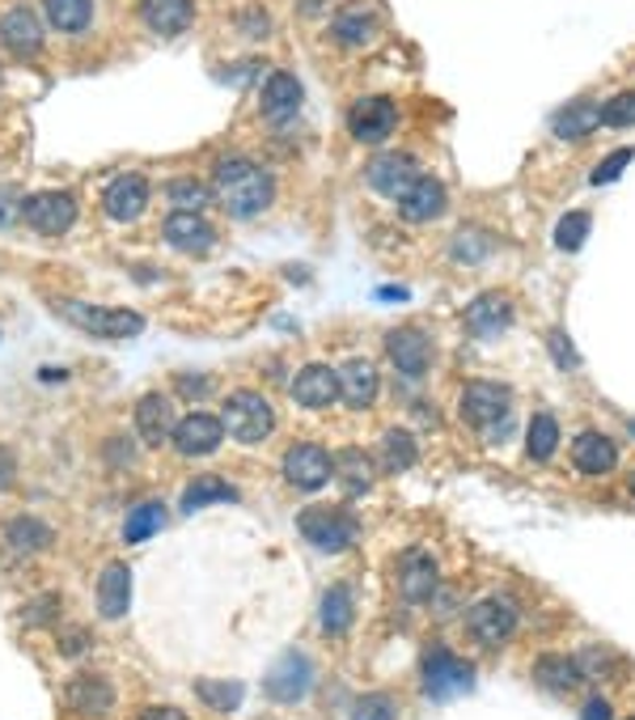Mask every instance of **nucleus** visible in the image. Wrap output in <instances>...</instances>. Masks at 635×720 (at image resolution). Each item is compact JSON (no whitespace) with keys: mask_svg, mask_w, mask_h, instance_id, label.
<instances>
[{"mask_svg":"<svg viewBox=\"0 0 635 720\" xmlns=\"http://www.w3.org/2000/svg\"><path fill=\"white\" fill-rule=\"evenodd\" d=\"M233 500H238V488L229 479H221V475H199L183 491V513L208 509V504H233Z\"/></svg>","mask_w":635,"mask_h":720,"instance_id":"35","label":"nucleus"},{"mask_svg":"<svg viewBox=\"0 0 635 720\" xmlns=\"http://www.w3.org/2000/svg\"><path fill=\"white\" fill-rule=\"evenodd\" d=\"M632 496H635V475H632Z\"/></svg>","mask_w":635,"mask_h":720,"instance_id":"54","label":"nucleus"},{"mask_svg":"<svg viewBox=\"0 0 635 720\" xmlns=\"http://www.w3.org/2000/svg\"><path fill=\"white\" fill-rule=\"evenodd\" d=\"M632 158H635V149H619V153H610V158H605V162L598 165L593 174H589V183H593V187H605V183H614V178H619V174L632 165Z\"/></svg>","mask_w":635,"mask_h":720,"instance_id":"47","label":"nucleus"},{"mask_svg":"<svg viewBox=\"0 0 635 720\" xmlns=\"http://www.w3.org/2000/svg\"><path fill=\"white\" fill-rule=\"evenodd\" d=\"M385 360L403 373V378H424L437 360V344L424 327H394L385 335Z\"/></svg>","mask_w":635,"mask_h":720,"instance_id":"10","label":"nucleus"},{"mask_svg":"<svg viewBox=\"0 0 635 720\" xmlns=\"http://www.w3.org/2000/svg\"><path fill=\"white\" fill-rule=\"evenodd\" d=\"M632 432H635V420H632Z\"/></svg>","mask_w":635,"mask_h":720,"instance_id":"55","label":"nucleus"},{"mask_svg":"<svg viewBox=\"0 0 635 720\" xmlns=\"http://www.w3.org/2000/svg\"><path fill=\"white\" fill-rule=\"evenodd\" d=\"M444 208H449V191H444L441 178H419L407 196L399 199V212H403V221L407 225H428V221H437Z\"/></svg>","mask_w":635,"mask_h":720,"instance_id":"25","label":"nucleus"},{"mask_svg":"<svg viewBox=\"0 0 635 720\" xmlns=\"http://www.w3.org/2000/svg\"><path fill=\"white\" fill-rule=\"evenodd\" d=\"M131 425H136V437L149 445V450H158L165 445L170 437H174V425H178V416H174V398L170 394H145L140 403H136V411H131Z\"/></svg>","mask_w":635,"mask_h":720,"instance_id":"18","label":"nucleus"},{"mask_svg":"<svg viewBox=\"0 0 635 720\" xmlns=\"http://www.w3.org/2000/svg\"><path fill=\"white\" fill-rule=\"evenodd\" d=\"M149 196H153L149 178L136 174V170H127V174H115V178L102 187V212H106L111 221H136V217L149 208Z\"/></svg>","mask_w":635,"mask_h":720,"instance_id":"16","label":"nucleus"},{"mask_svg":"<svg viewBox=\"0 0 635 720\" xmlns=\"http://www.w3.org/2000/svg\"><path fill=\"white\" fill-rule=\"evenodd\" d=\"M365 178H369V187H373L378 196L403 199L415 187V183L424 178V170H419V162H415L412 153H381V158H373V162H369Z\"/></svg>","mask_w":635,"mask_h":720,"instance_id":"14","label":"nucleus"},{"mask_svg":"<svg viewBox=\"0 0 635 720\" xmlns=\"http://www.w3.org/2000/svg\"><path fill=\"white\" fill-rule=\"evenodd\" d=\"M602 128V106L593 98H572L551 115V131L559 140H585Z\"/></svg>","mask_w":635,"mask_h":720,"instance_id":"29","label":"nucleus"},{"mask_svg":"<svg viewBox=\"0 0 635 720\" xmlns=\"http://www.w3.org/2000/svg\"><path fill=\"white\" fill-rule=\"evenodd\" d=\"M43 34H47V22L34 4H13L0 18V47L18 60H34L43 51Z\"/></svg>","mask_w":635,"mask_h":720,"instance_id":"11","label":"nucleus"},{"mask_svg":"<svg viewBox=\"0 0 635 720\" xmlns=\"http://www.w3.org/2000/svg\"><path fill=\"white\" fill-rule=\"evenodd\" d=\"M589 225H593V217L580 208V212H568L559 225H555V246L572 255V251H580L585 246V237H589Z\"/></svg>","mask_w":635,"mask_h":720,"instance_id":"43","label":"nucleus"},{"mask_svg":"<svg viewBox=\"0 0 635 720\" xmlns=\"http://www.w3.org/2000/svg\"><path fill=\"white\" fill-rule=\"evenodd\" d=\"M64 699H68V708H72L77 717L97 720L115 708V687H111L102 674H77V678L64 687Z\"/></svg>","mask_w":635,"mask_h":720,"instance_id":"23","label":"nucleus"},{"mask_svg":"<svg viewBox=\"0 0 635 720\" xmlns=\"http://www.w3.org/2000/svg\"><path fill=\"white\" fill-rule=\"evenodd\" d=\"M351 720H399V708L390 695H360L356 708H351Z\"/></svg>","mask_w":635,"mask_h":720,"instance_id":"45","label":"nucleus"},{"mask_svg":"<svg viewBox=\"0 0 635 720\" xmlns=\"http://www.w3.org/2000/svg\"><path fill=\"white\" fill-rule=\"evenodd\" d=\"M378 462L385 471H407L419 462V445L407 428H385L381 432V445H378Z\"/></svg>","mask_w":635,"mask_h":720,"instance_id":"36","label":"nucleus"},{"mask_svg":"<svg viewBox=\"0 0 635 720\" xmlns=\"http://www.w3.org/2000/svg\"><path fill=\"white\" fill-rule=\"evenodd\" d=\"M318 619H322V631H326V636H348L351 623H356V597H351L348 585H331V590H326Z\"/></svg>","mask_w":635,"mask_h":720,"instance_id":"34","label":"nucleus"},{"mask_svg":"<svg viewBox=\"0 0 635 720\" xmlns=\"http://www.w3.org/2000/svg\"><path fill=\"white\" fill-rule=\"evenodd\" d=\"M331 38H335L339 47H365V43H373V38H378V13H373L369 4H351V9H344V13L335 18Z\"/></svg>","mask_w":635,"mask_h":720,"instance_id":"32","label":"nucleus"},{"mask_svg":"<svg viewBox=\"0 0 635 720\" xmlns=\"http://www.w3.org/2000/svg\"><path fill=\"white\" fill-rule=\"evenodd\" d=\"M140 720H190V717L183 712V708H145Z\"/></svg>","mask_w":635,"mask_h":720,"instance_id":"52","label":"nucleus"},{"mask_svg":"<svg viewBox=\"0 0 635 720\" xmlns=\"http://www.w3.org/2000/svg\"><path fill=\"white\" fill-rule=\"evenodd\" d=\"M51 310L64 323H72L85 335H97V339H131L145 330V314H136V310H102V305H85V301H56Z\"/></svg>","mask_w":635,"mask_h":720,"instance_id":"5","label":"nucleus"},{"mask_svg":"<svg viewBox=\"0 0 635 720\" xmlns=\"http://www.w3.org/2000/svg\"><path fill=\"white\" fill-rule=\"evenodd\" d=\"M221 420H224V432H229L233 441L258 445V441H267L272 428H276V407H272L258 391H238L224 398Z\"/></svg>","mask_w":635,"mask_h":720,"instance_id":"6","label":"nucleus"},{"mask_svg":"<svg viewBox=\"0 0 635 720\" xmlns=\"http://www.w3.org/2000/svg\"><path fill=\"white\" fill-rule=\"evenodd\" d=\"M90 649V636L81 631V627H72V636H64L60 640V653L64 657H77V653H85Z\"/></svg>","mask_w":635,"mask_h":720,"instance_id":"51","label":"nucleus"},{"mask_svg":"<svg viewBox=\"0 0 635 720\" xmlns=\"http://www.w3.org/2000/svg\"><path fill=\"white\" fill-rule=\"evenodd\" d=\"M212 196L221 199V208L229 217L251 221V217L272 208V199H276V178H272V170H263V165L251 162V158L229 153V158L217 162Z\"/></svg>","mask_w":635,"mask_h":720,"instance_id":"1","label":"nucleus"},{"mask_svg":"<svg viewBox=\"0 0 635 720\" xmlns=\"http://www.w3.org/2000/svg\"><path fill=\"white\" fill-rule=\"evenodd\" d=\"M466 636L483 649H500L517 636V606L508 597H483L466 611Z\"/></svg>","mask_w":635,"mask_h":720,"instance_id":"7","label":"nucleus"},{"mask_svg":"<svg viewBox=\"0 0 635 720\" xmlns=\"http://www.w3.org/2000/svg\"><path fill=\"white\" fill-rule=\"evenodd\" d=\"M165 199H170L178 212H199V208L212 199V187H204L199 178H170V183H165Z\"/></svg>","mask_w":635,"mask_h":720,"instance_id":"42","label":"nucleus"},{"mask_svg":"<svg viewBox=\"0 0 635 720\" xmlns=\"http://www.w3.org/2000/svg\"><path fill=\"white\" fill-rule=\"evenodd\" d=\"M580 720H614V712H610V699H602V695H589V699L580 704Z\"/></svg>","mask_w":635,"mask_h":720,"instance_id":"50","label":"nucleus"},{"mask_svg":"<svg viewBox=\"0 0 635 720\" xmlns=\"http://www.w3.org/2000/svg\"><path fill=\"white\" fill-rule=\"evenodd\" d=\"M292 398L301 407H331L339 398V378L331 364H305L297 378H292Z\"/></svg>","mask_w":635,"mask_h":720,"instance_id":"30","label":"nucleus"},{"mask_svg":"<svg viewBox=\"0 0 635 720\" xmlns=\"http://www.w3.org/2000/svg\"><path fill=\"white\" fill-rule=\"evenodd\" d=\"M627 720H635V717H627Z\"/></svg>","mask_w":635,"mask_h":720,"instance_id":"56","label":"nucleus"},{"mask_svg":"<svg viewBox=\"0 0 635 720\" xmlns=\"http://www.w3.org/2000/svg\"><path fill=\"white\" fill-rule=\"evenodd\" d=\"M140 22L158 38H178L195 22V4L190 0H140Z\"/></svg>","mask_w":635,"mask_h":720,"instance_id":"26","label":"nucleus"},{"mask_svg":"<svg viewBox=\"0 0 635 720\" xmlns=\"http://www.w3.org/2000/svg\"><path fill=\"white\" fill-rule=\"evenodd\" d=\"M602 128H635V90H619L602 106Z\"/></svg>","mask_w":635,"mask_h":720,"instance_id":"44","label":"nucleus"},{"mask_svg":"<svg viewBox=\"0 0 635 720\" xmlns=\"http://www.w3.org/2000/svg\"><path fill=\"white\" fill-rule=\"evenodd\" d=\"M165 522H170L165 504H161V500H145V504H136V509L127 513L124 538L127 543H145V538H153L158 530H165Z\"/></svg>","mask_w":635,"mask_h":720,"instance_id":"38","label":"nucleus"},{"mask_svg":"<svg viewBox=\"0 0 635 720\" xmlns=\"http://www.w3.org/2000/svg\"><path fill=\"white\" fill-rule=\"evenodd\" d=\"M572 466L580 471V475H610L614 466H619V445L605 437V432H580L576 441H572Z\"/></svg>","mask_w":635,"mask_h":720,"instance_id":"28","label":"nucleus"},{"mask_svg":"<svg viewBox=\"0 0 635 720\" xmlns=\"http://www.w3.org/2000/svg\"><path fill=\"white\" fill-rule=\"evenodd\" d=\"M546 348H551V357H555L559 369H580V352H576V344L568 339V330L564 327L546 330Z\"/></svg>","mask_w":635,"mask_h":720,"instance_id":"46","label":"nucleus"},{"mask_svg":"<svg viewBox=\"0 0 635 720\" xmlns=\"http://www.w3.org/2000/svg\"><path fill=\"white\" fill-rule=\"evenodd\" d=\"M394 585H399V597L407 606H424L437 597V585H441V572H437V559L428 551H407L394 568Z\"/></svg>","mask_w":635,"mask_h":720,"instance_id":"15","label":"nucleus"},{"mask_svg":"<svg viewBox=\"0 0 635 720\" xmlns=\"http://www.w3.org/2000/svg\"><path fill=\"white\" fill-rule=\"evenodd\" d=\"M161 237L174 246V251H183V255H204V251H212V242H217V230L204 221V212H170L165 221H161Z\"/></svg>","mask_w":635,"mask_h":720,"instance_id":"22","label":"nucleus"},{"mask_svg":"<svg viewBox=\"0 0 635 720\" xmlns=\"http://www.w3.org/2000/svg\"><path fill=\"white\" fill-rule=\"evenodd\" d=\"M178 391H183V398H208V391H212V378L183 373V378H178Z\"/></svg>","mask_w":635,"mask_h":720,"instance_id":"49","label":"nucleus"},{"mask_svg":"<svg viewBox=\"0 0 635 720\" xmlns=\"http://www.w3.org/2000/svg\"><path fill=\"white\" fill-rule=\"evenodd\" d=\"M394 128H399V106L385 94H369L348 106V131L360 144H381L394 136Z\"/></svg>","mask_w":635,"mask_h":720,"instance_id":"12","label":"nucleus"},{"mask_svg":"<svg viewBox=\"0 0 635 720\" xmlns=\"http://www.w3.org/2000/svg\"><path fill=\"white\" fill-rule=\"evenodd\" d=\"M534 678H539V687L551 690V695H576V687L585 683V670H580L576 657L546 653L534 661Z\"/></svg>","mask_w":635,"mask_h":720,"instance_id":"31","label":"nucleus"},{"mask_svg":"<svg viewBox=\"0 0 635 720\" xmlns=\"http://www.w3.org/2000/svg\"><path fill=\"white\" fill-rule=\"evenodd\" d=\"M195 695L208 704V708H217V712H238L242 708V683H233V678H199L195 683Z\"/></svg>","mask_w":635,"mask_h":720,"instance_id":"40","label":"nucleus"},{"mask_svg":"<svg viewBox=\"0 0 635 720\" xmlns=\"http://www.w3.org/2000/svg\"><path fill=\"white\" fill-rule=\"evenodd\" d=\"M18 217H22V199H18V191H13V187H0V230H9Z\"/></svg>","mask_w":635,"mask_h":720,"instance_id":"48","label":"nucleus"},{"mask_svg":"<svg viewBox=\"0 0 635 720\" xmlns=\"http://www.w3.org/2000/svg\"><path fill=\"white\" fill-rule=\"evenodd\" d=\"M4 538H9V547H18V551H43V547H51V525L43 522V518H31V513H22V518H13V522L4 525Z\"/></svg>","mask_w":635,"mask_h":720,"instance_id":"37","label":"nucleus"},{"mask_svg":"<svg viewBox=\"0 0 635 720\" xmlns=\"http://www.w3.org/2000/svg\"><path fill=\"white\" fill-rule=\"evenodd\" d=\"M94 602H97V615L102 619H124L127 606H131V568L127 564H106L102 577L94 585Z\"/></svg>","mask_w":635,"mask_h":720,"instance_id":"24","label":"nucleus"},{"mask_svg":"<svg viewBox=\"0 0 635 720\" xmlns=\"http://www.w3.org/2000/svg\"><path fill=\"white\" fill-rule=\"evenodd\" d=\"M555 450H559V420L551 411H539L526 428V454L530 462H546Z\"/></svg>","mask_w":635,"mask_h":720,"instance_id":"39","label":"nucleus"},{"mask_svg":"<svg viewBox=\"0 0 635 720\" xmlns=\"http://www.w3.org/2000/svg\"><path fill=\"white\" fill-rule=\"evenodd\" d=\"M297 530H301V538L310 547L326 551V556L348 551L351 543L360 538V522L351 518V509H344V504H310V509H301L297 513Z\"/></svg>","mask_w":635,"mask_h":720,"instance_id":"4","label":"nucleus"},{"mask_svg":"<svg viewBox=\"0 0 635 720\" xmlns=\"http://www.w3.org/2000/svg\"><path fill=\"white\" fill-rule=\"evenodd\" d=\"M301 81L285 72V68H276V72H267L263 77V119L272 124V128H288L292 119H297V111H301Z\"/></svg>","mask_w":635,"mask_h":720,"instance_id":"17","label":"nucleus"},{"mask_svg":"<svg viewBox=\"0 0 635 720\" xmlns=\"http://www.w3.org/2000/svg\"><path fill=\"white\" fill-rule=\"evenodd\" d=\"M310 687H314V661L301 649H288V653L276 657V665L263 678L267 699H276V704H301L310 695Z\"/></svg>","mask_w":635,"mask_h":720,"instance_id":"9","label":"nucleus"},{"mask_svg":"<svg viewBox=\"0 0 635 720\" xmlns=\"http://www.w3.org/2000/svg\"><path fill=\"white\" fill-rule=\"evenodd\" d=\"M331 475H335V458H331L322 445H314V441H297V445H288L285 479L297 491H322L326 484H331Z\"/></svg>","mask_w":635,"mask_h":720,"instance_id":"13","label":"nucleus"},{"mask_svg":"<svg viewBox=\"0 0 635 720\" xmlns=\"http://www.w3.org/2000/svg\"><path fill=\"white\" fill-rule=\"evenodd\" d=\"M335 378H339V398L348 403L351 411H369V407L378 403L381 373H378V364H373V360H365V357L344 360Z\"/></svg>","mask_w":635,"mask_h":720,"instance_id":"20","label":"nucleus"},{"mask_svg":"<svg viewBox=\"0 0 635 720\" xmlns=\"http://www.w3.org/2000/svg\"><path fill=\"white\" fill-rule=\"evenodd\" d=\"M492 251H496V237H492L487 230H475V225L458 230L453 246H449V255H453L458 263H483Z\"/></svg>","mask_w":635,"mask_h":720,"instance_id":"41","label":"nucleus"},{"mask_svg":"<svg viewBox=\"0 0 635 720\" xmlns=\"http://www.w3.org/2000/svg\"><path fill=\"white\" fill-rule=\"evenodd\" d=\"M478 683L475 665L466 657H458L453 649H428L424 661H419V687L432 704H449L458 695H471Z\"/></svg>","mask_w":635,"mask_h":720,"instance_id":"3","label":"nucleus"},{"mask_svg":"<svg viewBox=\"0 0 635 720\" xmlns=\"http://www.w3.org/2000/svg\"><path fill=\"white\" fill-rule=\"evenodd\" d=\"M77 212H81V204L72 191H34V196L22 199V221L43 237L68 233L77 225Z\"/></svg>","mask_w":635,"mask_h":720,"instance_id":"8","label":"nucleus"},{"mask_svg":"<svg viewBox=\"0 0 635 720\" xmlns=\"http://www.w3.org/2000/svg\"><path fill=\"white\" fill-rule=\"evenodd\" d=\"M462 420L483 432L487 441L512 437V391L505 382H466L462 391Z\"/></svg>","mask_w":635,"mask_h":720,"instance_id":"2","label":"nucleus"},{"mask_svg":"<svg viewBox=\"0 0 635 720\" xmlns=\"http://www.w3.org/2000/svg\"><path fill=\"white\" fill-rule=\"evenodd\" d=\"M512 318H517V305H512L505 293L475 297V301L466 305V314H462V323H466V330H471L475 339H496V335H505V330L512 327Z\"/></svg>","mask_w":635,"mask_h":720,"instance_id":"21","label":"nucleus"},{"mask_svg":"<svg viewBox=\"0 0 635 720\" xmlns=\"http://www.w3.org/2000/svg\"><path fill=\"white\" fill-rule=\"evenodd\" d=\"M331 458H335V475H331V479H339V491H344V496L360 500V496L373 491L378 471H373V458H369L360 445H348V450H339V454H331Z\"/></svg>","mask_w":635,"mask_h":720,"instance_id":"27","label":"nucleus"},{"mask_svg":"<svg viewBox=\"0 0 635 720\" xmlns=\"http://www.w3.org/2000/svg\"><path fill=\"white\" fill-rule=\"evenodd\" d=\"M43 22L60 34H85L94 26V0H47Z\"/></svg>","mask_w":635,"mask_h":720,"instance_id":"33","label":"nucleus"},{"mask_svg":"<svg viewBox=\"0 0 635 720\" xmlns=\"http://www.w3.org/2000/svg\"><path fill=\"white\" fill-rule=\"evenodd\" d=\"M224 441V420L212 411H190L174 425V450L187 458H204Z\"/></svg>","mask_w":635,"mask_h":720,"instance_id":"19","label":"nucleus"},{"mask_svg":"<svg viewBox=\"0 0 635 720\" xmlns=\"http://www.w3.org/2000/svg\"><path fill=\"white\" fill-rule=\"evenodd\" d=\"M9 479H13V458L0 454V484H9Z\"/></svg>","mask_w":635,"mask_h":720,"instance_id":"53","label":"nucleus"}]
</instances>
